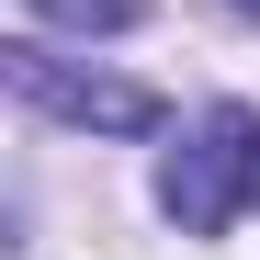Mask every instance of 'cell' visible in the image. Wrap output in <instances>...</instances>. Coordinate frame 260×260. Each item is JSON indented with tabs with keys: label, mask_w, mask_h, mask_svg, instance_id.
<instances>
[{
	"label": "cell",
	"mask_w": 260,
	"mask_h": 260,
	"mask_svg": "<svg viewBox=\"0 0 260 260\" xmlns=\"http://www.w3.org/2000/svg\"><path fill=\"white\" fill-rule=\"evenodd\" d=\"M249 192H260V113L249 102H215L192 136L158 158V204H170L181 238H226Z\"/></svg>",
	"instance_id": "cell-1"
},
{
	"label": "cell",
	"mask_w": 260,
	"mask_h": 260,
	"mask_svg": "<svg viewBox=\"0 0 260 260\" xmlns=\"http://www.w3.org/2000/svg\"><path fill=\"white\" fill-rule=\"evenodd\" d=\"M12 91L46 113V124H79V136H158V91H147V79L68 68V57H46V46H12Z\"/></svg>",
	"instance_id": "cell-2"
},
{
	"label": "cell",
	"mask_w": 260,
	"mask_h": 260,
	"mask_svg": "<svg viewBox=\"0 0 260 260\" xmlns=\"http://www.w3.org/2000/svg\"><path fill=\"white\" fill-rule=\"evenodd\" d=\"M34 23H68V34H124L136 23V0H23Z\"/></svg>",
	"instance_id": "cell-3"
},
{
	"label": "cell",
	"mask_w": 260,
	"mask_h": 260,
	"mask_svg": "<svg viewBox=\"0 0 260 260\" xmlns=\"http://www.w3.org/2000/svg\"><path fill=\"white\" fill-rule=\"evenodd\" d=\"M238 12H249V23H260V0H238Z\"/></svg>",
	"instance_id": "cell-4"
}]
</instances>
